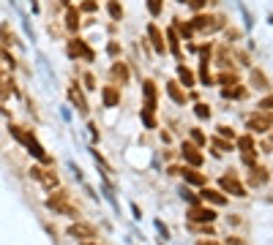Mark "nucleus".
Returning a JSON list of instances; mask_svg holds the SVG:
<instances>
[{
	"instance_id": "ea45409f",
	"label": "nucleus",
	"mask_w": 273,
	"mask_h": 245,
	"mask_svg": "<svg viewBox=\"0 0 273 245\" xmlns=\"http://www.w3.org/2000/svg\"><path fill=\"white\" fill-rule=\"evenodd\" d=\"M0 57H3V60H5V63H8V66H14V57H11V55H8V52H5V49H3V46H0Z\"/></svg>"
},
{
	"instance_id": "412c9836",
	"label": "nucleus",
	"mask_w": 273,
	"mask_h": 245,
	"mask_svg": "<svg viewBox=\"0 0 273 245\" xmlns=\"http://www.w3.org/2000/svg\"><path fill=\"white\" fill-rule=\"evenodd\" d=\"M66 27L68 30H79V8H68L66 11Z\"/></svg>"
},
{
	"instance_id": "e433bc0d",
	"label": "nucleus",
	"mask_w": 273,
	"mask_h": 245,
	"mask_svg": "<svg viewBox=\"0 0 273 245\" xmlns=\"http://www.w3.org/2000/svg\"><path fill=\"white\" fill-rule=\"evenodd\" d=\"M260 107H263L265 112H273V96H265L263 101H260Z\"/></svg>"
},
{
	"instance_id": "9b49d317",
	"label": "nucleus",
	"mask_w": 273,
	"mask_h": 245,
	"mask_svg": "<svg viewBox=\"0 0 273 245\" xmlns=\"http://www.w3.org/2000/svg\"><path fill=\"white\" fill-rule=\"evenodd\" d=\"M14 93V79H11V71H3L0 68V98H8Z\"/></svg>"
},
{
	"instance_id": "f704fd0d",
	"label": "nucleus",
	"mask_w": 273,
	"mask_h": 245,
	"mask_svg": "<svg viewBox=\"0 0 273 245\" xmlns=\"http://www.w3.org/2000/svg\"><path fill=\"white\" fill-rule=\"evenodd\" d=\"M191 142H194V144H205V133L194 128V131H191Z\"/></svg>"
},
{
	"instance_id": "aec40b11",
	"label": "nucleus",
	"mask_w": 273,
	"mask_h": 245,
	"mask_svg": "<svg viewBox=\"0 0 273 245\" xmlns=\"http://www.w3.org/2000/svg\"><path fill=\"white\" fill-rule=\"evenodd\" d=\"M167 93H170V98L175 104H186V93L178 87V82H170V85H167Z\"/></svg>"
},
{
	"instance_id": "a211bd4d",
	"label": "nucleus",
	"mask_w": 273,
	"mask_h": 245,
	"mask_svg": "<svg viewBox=\"0 0 273 245\" xmlns=\"http://www.w3.org/2000/svg\"><path fill=\"white\" fill-rule=\"evenodd\" d=\"M38 183H41L44 188L55 191V188H57V174H55V172H46V169H41V172H38Z\"/></svg>"
},
{
	"instance_id": "f3484780",
	"label": "nucleus",
	"mask_w": 273,
	"mask_h": 245,
	"mask_svg": "<svg viewBox=\"0 0 273 245\" xmlns=\"http://www.w3.org/2000/svg\"><path fill=\"white\" fill-rule=\"evenodd\" d=\"M200 196H202L205 202H213V204H224V202H227V196H224L222 191H213V188H202Z\"/></svg>"
},
{
	"instance_id": "6e6552de",
	"label": "nucleus",
	"mask_w": 273,
	"mask_h": 245,
	"mask_svg": "<svg viewBox=\"0 0 273 245\" xmlns=\"http://www.w3.org/2000/svg\"><path fill=\"white\" fill-rule=\"evenodd\" d=\"M183 158L186 163H191V169H197V166H202V153H200V147L197 144H191V142H183Z\"/></svg>"
},
{
	"instance_id": "72a5a7b5",
	"label": "nucleus",
	"mask_w": 273,
	"mask_h": 245,
	"mask_svg": "<svg viewBox=\"0 0 273 245\" xmlns=\"http://www.w3.org/2000/svg\"><path fill=\"white\" fill-rule=\"evenodd\" d=\"M142 122L148 128H156V120H153V112H148V109H142Z\"/></svg>"
},
{
	"instance_id": "473e14b6",
	"label": "nucleus",
	"mask_w": 273,
	"mask_h": 245,
	"mask_svg": "<svg viewBox=\"0 0 273 245\" xmlns=\"http://www.w3.org/2000/svg\"><path fill=\"white\" fill-rule=\"evenodd\" d=\"M200 79H202V85H211V82H213L211 71H208V63H202V68H200Z\"/></svg>"
},
{
	"instance_id": "49530a36",
	"label": "nucleus",
	"mask_w": 273,
	"mask_h": 245,
	"mask_svg": "<svg viewBox=\"0 0 273 245\" xmlns=\"http://www.w3.org/2000/svg\"><path fill=\"white\" fill-rule=\"evenodd\" d=\"M178 3H186V0H178Z\"/></svg>"
},
{
	"instance_id": "7ed1b4c3",
	"label": "nucleus",
	"mask_w": 273,
	"mask_h": 245,
	"mask_svg": "<svg viewBox=\"0 0 273 245\" xmlns=\"http://www.w3.org/2000/svg\"><path fill=\"white\" fill-rule=\"evenodd\" d=\"M219 188H222L224 194L238 196V199H243V196H246V188H243V183L235 177V174H224V177L219 180Z\"/></svg>"
},
{
	"instance_id": "a18cd8bd",
	"label": "nucleus",
	"mask_w": 273,
	"mask_h": 245,
	"mask_svg": "<svg viewBox=\"0 0 273 245\" xmlns=\"http://www.w3.org/2000/svg\"><path fill=\"white\" fill-rule=\"evenodd\" d=\"M60 3H71V0H60Z\"/></svg>"
},
{
	"instance_id": "f8f14e48",
	"label": "nucleus",
	"mask_w": 273,
	"mask_h": 245,
	"mask_svg": "<svg viewBox=\"0 0 273 245\" xmlns=\"http://www.w3.org/2000/svg\"><path fill=\"white\" fill-rule=\"evenodd\" d=\"M148 38L153 41V49L159 52V55H161V52H167V46H164V36H161V30H159L156 25H148Z\"/></svg>"
},
{
	"instance_id": "393cba45",
	"label": "nucleus",
	"mask_w": 273,
	"mask_h": 245,
	"mask_svg": "<svg viewBox=\"0 0 273 245\" xmlns=\"http://www.w3.org/2000/svg\"><path fill=\"white\" fill-rule=\"evenodd\" d=\"M219 85H224V90H227V87H235V85H238V74H235V71L219 74Z\"/></svg>"
},
{
	"instance_id": "5701e85b",
	"label": "nucleus",
	"mask_w": 273,
	"mask_h": 245,
	"mask_svg": "<svg viewBox=\"0 0 273 245\" xmlns=\"http://www.w3.org/2000/svg\"><path fill=\"white\" fill-rule=\"evenodd\" d=\"M178 79H181V85H186V87H194V85H197V82H194V74H191L186 66H178Z\"/></svg>"
},
{
	"instance_id": "4468645a",
	"label": "nucleus",
	"mask_w": 273,
	"mask_h": 245,
	"mask_svg": "<svg viewBox=\"0 0 273 245\" xmlns=\"http://www.w3.org/2000/svg\"><path fill=\"white\" fill-rule=\"evenodd\" d=\"M265 180H268V169H263V166L254 163L252 172H249V183L252 185H265Z\"/></svg>"
},
{
	"instance_id": "a19ab883",
	"label": "nucleus",
	"mask_w": 273,
	"mask_h": 245,
	"mask_svg": "<svg viewBox=\"0 0 273 245\" xmlns=\"http://www.w3.org/2000/svg\"><path fill=\"white\" fill-rule=\"evenodd\" d=\"M243 161H246L249 166H254V161H257V155H254V153H243Z\"/></svg>"
},
{
	"instance_id": "f257e3e1",
	"label": "nucleus",
	"mask_w": 273,
	"mask_h": 245,
	"mask_svg": "<svg viewBox=\"0 0 273 245\" xmlns=\"http://www.w3.org/2000/svg\"><path fill=\"white\" fill-rule=\"evenodd\" d=\"M191 27L200 33H216L224 27V16L219 14H197L194 19H191Z\"/></svg>"
},
{
	"instance_id": "1a4fd4ad",
	"label": "nucleus",
	"mask_w": 273,
	"mask_h": 245,
	"mask_svg": "<svg viewBox=\"0 0 273 245\" xmlns=\"http://www.w3.org/2000/svg\"><path fill=\"white\" fill-rule=\"evenodd\" d=\"M68 55L71 57H85V60H93V52L88 49V44L79 38H71L68 41Z\"/></svg>"
},
{
	"instance_id": "4be33fe9",
	"label": "nucleus",
	"mask_w": 273,
	"mask_h": 245,
	"mask_svg": "<svg viewBox=\"0 0 273 245\" xmlns=\"http://www.w3.org/2000/svg\"><path fill=\"white\" fill-rule=\"evenodd\" d=\"M252 87H257V90H265V87H268V79H265V74L260 71V68H252Z\"/></svg>"
},
{
	"instance_id": "20e7f679",
	"label": "nucleus",
	"mask_w": 273,
	"mask_h": 245,
	"mask_svg": "<svg viewBox=\"0 0 273 245\" xmlns=\"http://www.w3.org/2000/svg\"><path fill=\"white\" fill-rule=\"evenodd\" d=\"M271 128H273V115L271 112H260V115H252V118H249V131L268 133Z\"/></svg>"
},
{
	"instance_id": "dca6fc26",
	"label": "nucleus",
	"mask_w": 273,
	"mask_h": 245,
	"mask_svg": "<svg viewBox=\"0 0 273 245\" xmlns=\"http://www.w3.org/2000/svg\"><path fill=\"white\" fill-rule=\"evenodd\" d=\"M181 174H183V180H186L189 185H205V177H202L197 169H189V166H186V169H181Z\"/></svg>"
},
{
	"instance_id": "b1692460",
	"label": "nucleus",
	"mask_w": 273,
	"mask_h": 245,
	"mask_svg": "<svg viewBox=\"0 0 273 245\" xmlns=\"http://www.w3.org/2000/svg\"><path fill=\"white\" fill-rule=\"evenodd\" d=\"M167 38H170V52H172L175 57H181V38H178V33L172 30V27L167 30Z\"/></svg>"
},
{
	"instance_id": "4c0bfd02",
	"label": "nucleus",
	"mask_w": 273,
	"mask_h": 245,
	"mask_svg": "<svg viewBox=\"0 0 273 245\" xmlns=\"http://www.w3.org/2000/svg\"><path fill=\"white\" fill-rule=\"evenodd\" d=\"M186 3H189V5H191V8H194V11H197V14H200V11H202V5H205V3H208V0H186Z\"/></svg>"
},
{
	"instance_id": "79ce46f5",
	"label": "nucleus",
	"mask_w": 273,
	"mask_h": 245,
	"mask_svg": "<svg viewBox=\"0 0 273 245\" xmlns=\"http://www.w3.org/2000/svg\"><path fill=\"white\" fill-rule=\"evenodd\" d=\"M85 87H90V90L96 87V79H93V74H85Z\"/></svg>"
},
{
	"instance_id": "ddd939ff",
	"label": "nucleus",
	"mask_w": 273,
	"mask_h": 245,
	"mask_svg": "<svg viewBox=\"0 0 273 245\" xmlns=\"http://www.w3.org/2000/svg\"><path fill=\"white\" fill-rule=\"evenodd\" d=\"M142 90H145V109L148 112H153L156 109V87H153V82H142Z\"/></svg>"
},
{
	"instance_id": "0eeeda50",
	"label": "nucleus",
	"mask_w": 273,
	"mask_h": 245,
	"mask_svg": "<svg viewBox=\"0 0 273 245\" xmlns=\"http://www.w3.org/2000/svg\"><path fill=\"white\" fill-rule=\"evenodd\" d=\"M189 221H194V224H213V221H216V213H213L211 207H202V204H191Z\"/></svg>"
},
{
	"instance_id": "2eb2a0df",
	"label": "nucleus",
	"mask_w": 273,
	"mask_h": 245,
	"mask_svg": "<svg viewBox=\"0 0 273 245\" xmlns=\"http://www.w3.org/2000/svg\"><path fill=\"white\" fill-rule=\"evenodd\" d=\"M68 98H71V104L79 109V112H82V115H88V101H85V96L77 90V87H71V90H68Z\"/></svg>"
},
{
	"instance_id": "bb28decb",
	"label": "nucleus",
	"mask_w": 273,
	"mask_h": 245,
	"mask_svg": "<svg viewBox=\"0 0 273 245\" xmlns=\"http://www.w3.org/2000/svg\"><path fill=\"white\" fill-rule=\"evenodd\" d=\"M107 11H109V16H112V19H123V5H120L118 0H109Z\"/></svg>"
},
{
	"instance_id": "58836bf2",
	"label": "nucleus",
	"mask_w": 273,
	"mask_h": 245,
	"mask_svg": "<svg viewBox=\"0 0 273 245\" xmlns=\"http://www.w3.org/2000/svg\"><path fill=\"white\" fill-rule=\"evenodd\" d=\"M79 11H88V14H90V11H96V0H85V3L79 5Z\"/></svg>"
},
{
	"instance_id": "2f4dec72",
	"label": "nucleus",
	"mask_w": 273,
	"mask_h": 245,
	"mask_svg": "<svg viewBox=\"0 0 273 245\" xmlns=\"http://www.w3.org/2000/svg\"><path fill=\"white\" fill-rule=\"evenodd\" d=\"M161 5H164V0H148V11H150L153 16L161 14Z\"/></svg>"
},
{
	"instance_id": "c03bdc74",
	"label": "nucleus",
	"mask_w": 273,
	"mask_h": 245,
	"mask_svg": "<svg viewBox=\"0 0 273 245\" xmlns=\"http://www.w3.org/2000/svg\"><path fill=\"white\" fill-rule=\"evenodd\" d=\"M79 245H98L96 240H85V243H79Z\"/></svg>"
},
{
	"instance_id": "cd10ccee",
	"label": "nucleus",
	"mask_w": 273,
	"mask_h": 245,
	"mask_svg": "<svg viewBox=\"0 0 273 245\" xmlns=\"http://www.w3.org/2000/svg\"><path fill=\"white\" fill-rule=\"evenodd\" d=\"M238 147H241V153H254V139H252V133H246V136L238 139Z\"/></svg>"
},
{
	"instance_id": "f03ea898",
	"label": "nucleus",
	"mask_w": 273,
	"mask_h": 245,
	"mask_svg": "<svg viewBox=\"0 0 273 245\" xmlns=\"http://www.w3.org/2000/svg\"><path fill=\"white\" fill-rule=\"evenodd\" d=\"M46 207L55 210V213H60V215H68V218H77V215H79L77 207L68 202V194H66V191H57L55 196H49V199H46Z\"/></svg>"
},
{
	"instance_id": "c85d7f7f",
	"label": "nucleus",
	"mask_w": 273,
	"mask_h": 245,
	"mask_svg": "<svg viewBox=\"0 0 273 245\" xmlns=\"http://www.w3.org/2000/svg\"><path fill=\"white\" fill-rule=\"evenodd\" d=\"M194 115H197L200 120H208V118H211V107H208V104H197V107H194Z\"/></svg>"
},
{
	"instance_id": "39448f33",
	"label": "nucleus",
	"mask_w": 273,
	"mask_h": 245,
	"mask_svg": "<svg viewBox=\"0 0 273 245\" xmlns=\"http://www.w3.org/2000/svg\"><path fill=\"white\" fill-rule=\"evenodd\" d=\"M68 237H77L79 243H85V240H98V232L90 224H71L68 226Z\"/></svg>"
},
{
	"instance_id": "6ab92c4d",
	"label": "nucleus",
	"mask_w": 273,
	"mask_h": 245,
	"mask_svg": "<svg viewBox=\"0 0 273 245\" xmlns=\"http://www.w3.org/2000/svg\"><path fill=\"white\" fill-rule=\"evenodd\" d=\"M112 79L118 82V85H126V82H129V68H126L120 60L112 66Z\"/></svg>"
},
{
	"instance_id": "c756f323",
	"label": "nucleus",
	"mask_w": 273,
	"mask_h": 245,
	"mask_svg": "<svg viewBox=\"0 0 273 245\" xmlns=\"http://www.w3.org/2000/svg\"><path fill=\"white\" fill-rule=\"evenodd\" d=\"M213 147H216L219 153H227V150H232V142H227V139H222V136H216V139H213Z\"/></svg>"
},
{
	"instance_id": "a878e982",
	"label": "nucleus",
	"mask_w": 273,
	"mask_h": 245,
	"mask_svg": "<svg viewBox=\"0 0 273 245\" xmlns=\"http://www.w3.org/2000/svg\"><path fill=\"white\" fill-rule=\"evenodd\" d=\"M172 30H175L178 36H183L186 41H189V38H191V33H194V27H191V25H186V22H181V19H178V22H175V27H172Z\"/></svg>"
},
{
	"instance_id": "7c9ffc66",
	"label": "nucleus",
	"mask_w": 273,
	"mask_h": 245,
	"mask_svg": "<svg viewBox=\"0 0 273 245\" xmlns=\"http://www.w3.org/2000/svg\"><path fill=\"white\" fill-rule=\"evenodd\" d=\"M230 63H232V57H230V52H227V46H222V49H219V66H224V68H230Z\"/></svg>"
},
{
	"instance_id": "c9c22d12",
	"label": "nucleus",
	"mask_w": 273,
	"mask_h": 245,
	"mask_svg": "<svg viewBox=\"0 0 273 245\" xmlns=\"http://www.w3.org/2000/svg\"><path fill=\"white\" fill-rule=\"evenodd\" d=\"M219 136H224V139H235V133H232V128H227V125H219Z\"/></svg>"
},
{
	"instance_id": "37998d69",
	"label": "nucleus",
	"mask_w": 273,
	"mask_h": 245,
	"mask_svg": "<svg viewBox=\"0 0 273 245\" xmlns=\"http://www.w3.org/2000/svg\"><path fill=\"white\" fill-rule=\"evenodd\" d=\"M197 245H216V243H213V240H200Z\"/></svg>"
},
{
	"instance_id": "423d86ee",
	"label": "nucleus",
	"mask_w": 273,
	"mask_h": 245,
	"mask_svg": "<svg viewBox=\"0 0 273 245\" xmlns=\"http://www.w3.org/2000/svg\"><path fill=\"white\" fill-rule=\"evenodd\" d=\"M22 144H25V147H27V153H30V155H36V158L38 161H41V163H49L52 158H49V155H46L44 153V147H41V142H38V139L36 136H33V133L30 131H25V139H22Z\"/></svg>"
},
{
	"instance_id": "9d476101",
	"label": "nucleus",
	"mask_w": 273,
	"mask_h": 245,
	"mask_svg": "<svg viewBox=\"0 0 273 245\" xmlns=\"http://www.w3.org/2000/svg\"><path fill=\"white\" fill-rule=\"evenodd\" d=\"M101 98H104V107H109V109L118 107V104H120V93H118V87H115V85H107V87L101 90Z\"/></svg>"
}]
</instances>
